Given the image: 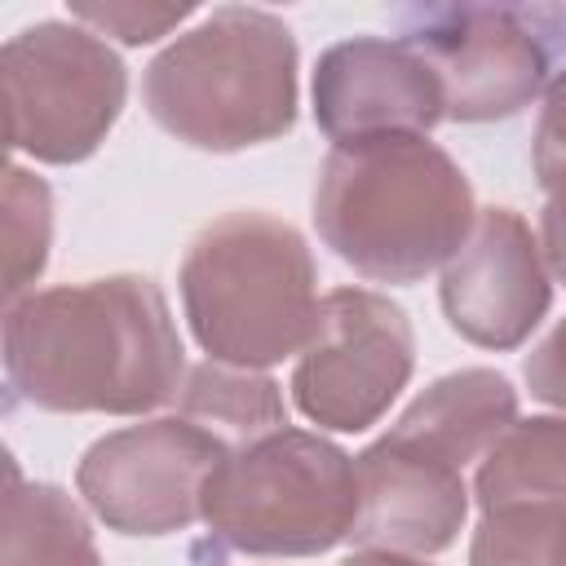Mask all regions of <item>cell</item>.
I'll use <instances>...</instances> for the list:
<instances>
[{
	"label": "cell",
	"instance_id": "1",
	"mask_svg": "<svg viewBox=\"0 0 566 566\" xmlns=\"http://www.w3.org/2000/svg\"><path fill=\"white\" fill-rule=\"evenodd\" d=\"M9 398L57 416H146L177 402L186 345L146 274L27 292L4 310Z\"/></svg>",
	"mask_w": 566,
	"mask_h": 566
},
{
	"label": "cell",
	"instance_id": "2",
	"mask_svg": "<svg viewBox=\"0 0 566 566\" xmlns=\"http://www.w3.org/2000/svg\"><path fill=\"white\" fill-rule=\"evenodd\" d=\"M478 221L464 168L429 137L332 146L314 181V230L371 283H420Z\"/></svg>",
	"mask_w": 566,
	"mask_h": 566
},
{
	"label": "cell",
	"instance_id": "3",
	"mask_svg": "<svg viewBox=\"0 0 566 566\" xmlns=\"http://www.w3.org/2000/svg\"><path fill=\"white\" fill-rule=\"evenodd\" d=\"M296 66V35L279 13L221 4L150 57L142 102L168 137L230 155L292 133Z\"/></svg>",
	"mask_w": 566,
	"mask_h": 566
},
{
	"label": "cell",
	"instance_id": "4",
	"mask_svg": "<svg viewBox=\"0 0 566 566\" xmlns=\"http://www.w3.org/2000/svg\"><path fill=\"white\" fill-rule=\"evenodd\" d=\"M190 336L212 363L265 371L301 354L318 323V270L305 234L274 212L208 221L177 270Z\"/></svg>",
	"mask_w": 566,
	"mask_h": 566
},
{
	"label": "cell",
	"instance_id": "5",
	"mask_svg": "<svg viewBox=\"0 0 566 566\" xmlns=\"http://www.w3.org/2000/svg\"><path fill=\"white\" fill-rule=\"evenodd\" d=\"M212 557H318L358 522L354 455L310 429H274L234 447L203 486Z\"/></svg>",
	"mask_w": 566,
	"mask_h": 566
},
{
	"label": "cell",
	"instance_id": "6",
	"mask_svg": "<svg viewBox=\"0 0 566 566\" xmlns=\"http://www.w3.org/2000/svg\"><path fill=\"white\" fill-rule=\"evenodd\" d=\"M398 27L402 44L433 66L455 124L517 115L566 53V9L548 4H416L398 13Z\"/></svg>",
	"mask_w": 566,
	"mask_h": 566
},
{
	"label": "cell",
	"instance_id": "7",
	"mask_svg": "<svg viewBox=\"0 0 566 566\" xmlns=\"http://www.w3.org/2000/svg\"><path fill=\"white\" fill-rule=\"evenodd\" d=\"M9 146L40 164H80L115 128L128 71L119 53L80 22L44 18L0 49Z\"/></svg>",
	"mask_w": 566,
	"mask_h": 566
},
{
	"label": "cell",
	"instance_id": "8",
	"mask_svg": "<svg viewBox=\"0 0 566 566\" xmlns=\"http://www.w3.org/2000/svg\"><path fill=\"white\" fill-rule=\"evenodd\" d=\"M416 332L398 301L371 287H336L318 301L310 345L292 367L296 411L332 433L371 429L407 389Z\"/></svg>",
	"mask_w": 566,
	"mask_h": 566
},
{
	"label": "cell",
	"instance_id": "9",
	"mask_svg": "<svg viewBox=\"0 0 566 566\" xmlns=\"http://www.w3.org/2000/svg\"><path fill=\"white\" fill-rule=\"evenodd\" d=\"M230 455L186 416H155L97 438L75 464V491L119 535H177L203 517V486Z\"/></svg>",
	"mask_w": 566,
	"mask_h": 566
},
{
	"label": "cell",
	"instance_id": "10",
	"mask_svg": "<svg viewBox=\"0 0 566 566\" xmlns=\"http://www.w3.org/2000/svg\"><path fill=\"white\" fill-rule=\"evenodd\" d=\"M442 314L478 349L509 354L531 340L553 305V274L539 239L513 208H478L460 252L442 265Z\"/></svg>",
	"mask_w": 566,
	"mask_h": 566
},
{
	"label": "cell",
	"instance_id": "11",
	"mask_svg": "<svg viewBox=\"0 0 566 566\" xmlns=\"http://www.w3.org/2000/svg\"><path fill=\"white\" fill-rule=\"evenodd\" d=\"M314 124L332 146L429 137L447 119L433 66L402 40L354 35L318 53L310 80Z\"/></svg>",
	"mask_w": 566,
	"mask_h": 566
},
{
	"label": "cell",
	"instance_id": "12",
	"mask_svg": "<svg viewBox=\"0 0 566 566\" xmlns=\"http://www.w3.org/2000/svg\"><path fill=\"white\" fill-rule=\"evenodd\" d=\"M354 478L358 522L349 531V544L433 557L460 539L473 491L464 482V469L447 455L385 429L354 455Z\"/></svg>",
	"mask_w": 566,
	"mask_h": 566
},
{
	"label": "cell",
	"instance_id": "13",
	"mask_svg": "<svg viewBox=\"0 0 566 566\" xmlns=\"http://www.w3.org/2000/svg\"><path fill=\"white\" fill-rule=\"evenodd\" d=\"M513 420H517L513 380L495 367H460L438 376L429 389H420L389 429L469 469L482 464V455Z\"/></svg>",
	"mask_w": 566,
	"mask_h": 566
},
{
	"label": "cell",
	"instance_id": "14",
	"mask_svg": "<svg viewBox=\"0 0 566 566\" xmlns=\"http://www.w3.org/2000/svg\"><path fill=\"white\" fill-rule=\"evenodd\" d=\"M478 513L566 504V416L513 420L473 473Z\"/></svg>",
	"mask_w": 566,
	"mask_h": 566
},
{
	"label": "cell",
	"instance_id": "15",
	"mask_svg": "<svg viewBox=\"0 0 566 566\" xmlns=\"http://www.w3.org/2000/svg\"><path fill=\"white\" fill-rule=\"evenodd\" d=\"M0 566H106L75 495L53 482H9Z\"/></svg>",
	"mask_w": 566,
	"mask_h": 566
},
{
	"label": "cell",
	"instance_id": "16",
	"mask_svg": "<svg viewBox=\"0 0 566 566\" xmlns=\"http://www.w3.org/2000/svg\"><path fill=\"white\" fill-rule=\"evenodd\" d=\"M177 416L195 420L212 438H221L230 451L248 447L274 429H287V402L279 380L248 367L226 363H199L186 371V385L177 394Z\"/></svg>",
	"mask_w": 566,
	"mask_h": 566
},
{
	"label": "cell",
	"instance_id": "17",
	"mask_svg": "<svg viewBox=\"0 0 566 566\" xmlns=\"http://www.w3.org/2000/svg\"><path fill=\"white\" fill-rule=\"evenodd\" d=\"M49 243H53V195L44 177L27 172L22 164H9L4 172V248H9L4 296L9 301L27 296V287L44 274Z\"/></svg>",
	"mask_w": 566,
	"mask_h": 566
},
{
	"label": "cell",
	"instance_id": "18",
	"mask_svg": "<svg viewBox=\"0 0 566 566\" xmlns=\"http://www.w3.org/2000/svg\"><path fill=\"white\" fill-rule=\"evenodd\" d=\"M469 566H566V504L482 513Z\"/></svg>",
	"mask_w": 566,
	"mask_h": 566
},
{
	"label": "cell",
	"instance_id": "19",
	"mask_svg": "<svg viewBox=\"0 0 566 566\" xmlns=\"http://www.w3.org/2000/svg\"><path fill=\"white\" fill-rule=\"evenodd\" d=\"M195 13L190 0L181 4H146V0H71V18L97 35H115L119 44H155L159 35L177 31Z\"/></svg>",
	"mask_w": 566,
	"mask_h": 566
},
{
	"label": "cell",
	"instance_id": "20",
	"mask_svg": "<svg viewBox=\"0 0 566 566\" xmlns=\"http://www.w3.org/2000/svg\"><path fill=\"white\" fill-rule=\"evenodd\" d=\"M531 164L548 195L566 190V66L544 88V106H539L535 137H531Z\"/></svg>",
	"mask_w": 566,
	"mask_h": 566
},
{
	"label": "cell",
	"instance_id": "21",
	"mask_svg": "<svg viewBox=\"0 0 566 566\" xmlns=\"http://www.w3.org/2000/svg\"><path fill=\"white\" fill-rule=\"evenodd\" d=\"M522 376H526L531 398H539L544 407H557L566 416V318H557V327L526 354Z\"/></svg>",
	"mask_w": 566,
	"mask_h": 566
},
{
	"label": "cell",
	"instance_id": "22",
	"mask_svg": "<svg viewBox=\"0 0 566 566\" xmlns=\"http://www.w3.org/2000/svg\"><path fill=\"white\" fill-rule=\"evenodd\" d=\"M539 252L557 283H566V190H553L539 212Z\"/></svg>",
	"mask_w": 566,
	"mask_h": 566
},
{
	"label": "cell",
	"instance_id": "23",
	"mask_svg": "<svg viewBox=\"0 0 566 566\" xmlns=\"http://www.w3.org/2000/svg\"><path fill=\"white\" fill-rule=\"evenodd\" d=\"M340 566H433V562L407 557V553H385V548H358V553H349Z\"/></svg>",
	"mask_w": 566,
	"mask_h": 566
}]
</instances>
